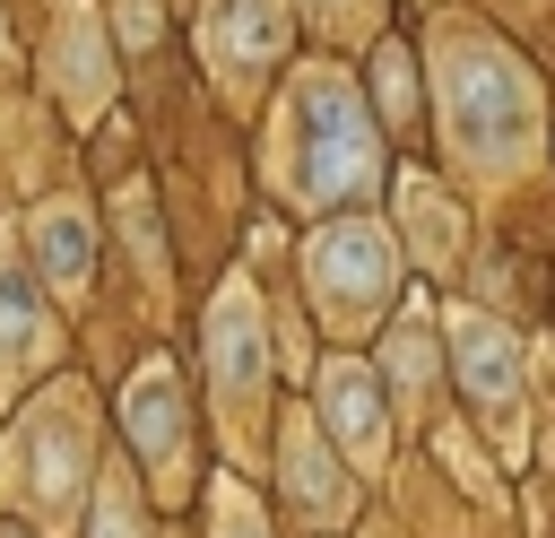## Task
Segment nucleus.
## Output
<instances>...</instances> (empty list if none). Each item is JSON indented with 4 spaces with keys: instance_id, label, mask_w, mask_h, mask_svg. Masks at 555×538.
<instances>
[{
    "instance_id": "nucleus-1",
    "label": "nucleus",
    "mask_w": 555,
    "mask_h": 538,
    "mask_svg": "<svg viewBox=\"0 0 555 538\" xmlns=\"http://www.w3.org/2000/svg\"><path fill=\"white\" fill-rule=\"evenodd\" d=\"M434 95H442V121L460 139L468 165H512L538 148V78L486 43V35H442L434 52Z\"/></svg>"
},
{
    "instance_id": "nucleus-2",
    "label": "nucleus",
    "mask_w": 555,
    "mask_h": 538,
    "mask_svg": "<svg viewBox=\"0 0 555 538\" xmlns=\"http://www.w3.org/2000/svg\"><path fill=\"white\" fill-rule=\"evenodd\" d=\"M286 130H295V191L304 208H347V200H373L382 182V139L356 104V87L338 69H304L295 78V104H286Z\"/></svg>"
},
{
    "instance_id": "nucleus-3",
    "label": "nucleus",
    "mask_w": 555,
    "mask_h": 538,
    "mask_svg": "<svg viewBox=\"0 0 555 538\" xmlns=\"http://www.w3.org/2000/svg\"><path fill=\"white\" fill-rule=\"evenodd\" d=\"M312 304L330 312V321H364V312H382V295H390V278H399V252H390V234L382 226H364V217H347V226H321L312 234Z\"/></svg>"
},
{
    "instance_id": "nucleus-4",
    "label": "nucleus",
    "mask_w": 555,
    "mask_h": 538,
    "mask_svg": "<svg viewBox=\"0 0 555 538\" xmlns=\"http://www.w3.org/2000/svg\"><path fill=\"white\" fill-rule=\"evenodd\" d=\"M451 373H460L468 408H477L503 443H520V417H529V390H520V338H512L503 321H486V312H451Z\"/></svg>"
},
{
    "instance_id": "nucleus-5",
    "label": "nucleus",
    "mask_w": 555,
    "mask_h": 538,
    "mask_svg": "<svg viewBox=\"0 0 555 538\" xmlns=\"http://www.w3.org/2000/svg\"><path fill=\"white\" fill-rule=\"evenodd\" d=\"M278 43H286V9L278 0H208V61H217V78L251 87L278 61Z\"/></svg>"
},
{
    "instance_id": "nucleus-6",
    "label": "nucleus",
    "mask_w": 555,
    "mask_h": 538,
    "mask_svg": "<svg viewBox=\"0 0 555 538\" xmlns=\"http://www.w3.org/2000/svg\"><path fill=\"white\" fill-rule=\"evenodd\" d=\"M130 443L147 451L156 486H182V451H191V417H182V382L173 364H147L130 382Z\"/></svg>"
},
{
    "instance_id": "nucleus-7",
    "label": "nucleus",
    "mask_w": 555,
    "mask_h": 538,
    "mask_svg": "<svg viewBox=\"0 0 555 538\" xmlns=\"http://www.w3.org/2000/svg\"><path fill=\"white\" fill-rule=\"evenodd\" d=\"M208 356H217V408H225L234 425H251V408H260V321H251V295H243V286L217 304Z\"/></svg>"
},
{
    "instance_id": "nucleus-8",
    "label": "nucleus",
    "mask_w": 555,
    "mask_h": 538,
    "mask_svg": "<svg viewBox=\"0 0 555 538\" xmlns=\"http://www.w3.org/2000/svg\"><path fill=\"white\" fill-rule=\"evenodd\" d=\"M321 408H330L338 443H347L364 469L390 451V408H382V382H373L356 356H330V364H321Z\"/></svg>"
},
{
    "instance_id": "nucleus-9",
    "label": "nucleus",
    "mask_w": 555,
    "mask_h": 538,
    "mask_svg": "<svg viewBox=\"0 0 555 538\" xmlns=\"http://www.w3.org/2000/svg\"><path fill=\"white\" fill-rule=\"evenodd\" d=\"M286 495H295L304 521H338L347 512V477L330 469V451H321L312 425H286Z\"/></svg>"
},
{
    "instance_id": "nucleus-10",
    "label": "nucleus",
    "mask_w": 555,
    "mask_h": 538,
    "mask_svg": "<svg viewBox=\"0 0 555 538\" xmlns=\"http://www.w3.org/2000/svg\"><path fill=\"white\" fill-rule=\"evenodd\" d=\"M43 347H52V321H43L35 286H26V269L0 252V373H26Z\"/></svg>"
},
{
    "instance_id": "nucleus-11",
    "label": "nucleus",
    "mask_w": 555,
    "mask_h": 538,
    "mask_svg": "<svg viewBox=\"0 0 555 538\" xmlns=\"http://www.w3.org/2000/svg\"><path fill=\"white\" fill-rule=\"evenodd\" d=\"M35 260H43L52 286H78L87 278V217L78 208H43L35 217Z\"/></svg>"
},
{
    "instance_id": "nucleus-12",
    "label": "nucleus",
    "mask_w": 555,
    "mask_h": 538,
    "mask_svg": "<svg viewBox=\"0 0 555 538\" xmlns=\"http://www.w3.org/2000/svg\"><path fill=\"white\" fill-rule=\"evenodd\" d=\"M408 217H416V234H425V260L451 269V260H460V208H442L434 182H408Z\"/></svg>"
},
{
    "instance_id": "nucleus-13",
    "label": "nucleus",
    "mask_w": 555,
    "mask_h": 538,
    "mask_svg": "<svg viewBox=\"0 0 555 538\" xmlns=\"http://www.w3.org/2000/svg\"><path fill=\"white\" fill-rule=\"evenodd\" d=\"M87 538H139V512H130V486L104 469V495H95V521H87Z\"/></svg>"
},
{
    "instance_id": "nucleus-14",
    "label": "nucleus",
    "mask_w": 555,
    "mask_h": 538,
    "mask_svg": "<svg viewBox=\"0 0 555 538\" xmlns=\"http://www.w3.org/2000/svg\"><path fill=\"white\" fill-rule=\"evenodd\" d=\"M217 538H269V529H260V512H251L243 495H225V503H217Z\"/></svg>"
},
{
    "instance_id": "nucleus-15",
    "label": "nucleus",
    "mask_w": 555,
    "mask_h": 538,
    "mask_svg": "<svg viewBox=\"0 0 555 538\" xmlns=\"http://www.w3.org/2000/svg\"><path fill=\"white\" fill-rule=\"evenodd\" d=\"M373 95H382L390 113L408 104V69H399V52H382V69H373Z\"/></svg>"
},
{
    "instance_id": "nucleus-16",
    "label": "nucleus",
    "mask_w": 555,
    "mask_h": 538,
    "mask_svg": "<svg viewBox=\"0 0 555 538\" xmlns=\"http://www.w3.org/2000/svg\"><path fill=\"white\" fill-rule=\"evenodd\" d=\"M121 35L147 43V35H156V0H121Z\"/></svg>"
},
{
    "instance_id": "nucleus-17",
    "label": "nucleus",
    "mask_w": 555,
    "mask_h": 538,
    "mask_svg": "<svg viewBox=\"0 0 555 538\" xmlns=\"http://www.w3.org/2000/svg\"><path fill=\"white\" fill-rule=\"evenodd\" d=\"M330 9H338V0H330Z\"/></svg>"
}]
</instances>
